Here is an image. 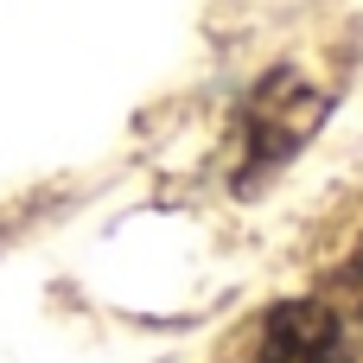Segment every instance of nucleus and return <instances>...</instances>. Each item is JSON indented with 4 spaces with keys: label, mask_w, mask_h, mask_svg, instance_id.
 Returning a JSON list of instances; mask_svg holds the SVG:
<instances>
[{
    "label": "nucleus",
    "mask_w": 363,
    "mask_h": 363,
    "mask_svg": "<svg viewBox=\"0 0 363 363\" xmlns=\"http://www.w3.org/2000/svg\"><path fill=\"white\" fill-rule=\"evenodd\" d=\"M345 287H351V294H357V300H363V242H357V262L345 268Z\"/></svg>",
    "instance_id": "nucleus-3"
},
{
    "label": "nucleus",
    "mask_w": 363,
    "mask_h": 363,
    "mask_svg": "<svg viewBox=\"0 0 363 363\" xmlns=\"http://www.w3.org/2000/svg\"><path fill=\"white\" fill-rule=\"evenodd\" d=\"M325 115H332V96H325L300 64L268 70V77L249 89V102H242V166H236V185H242V191L268 185V179L325 128Z\"/></svg>",
    "instance_id": "nucleus-1"
},
{
    "label": "nucleus",
    "mask_w": 363,
    "mask_h": 363,
    "mask_svg": "<svg viewBox=\"0 0 363 363\" xmlns=\"http://www.w3.org/2000/svg\"><path fill=\"white\" fill-rule=\"evenodd\" d=\"M249 363H363L357 332L338 306L325 300H281L255 325V357Z\"/></svg>",
    "instance_id": "nucleus-2"
}]
</instances>
